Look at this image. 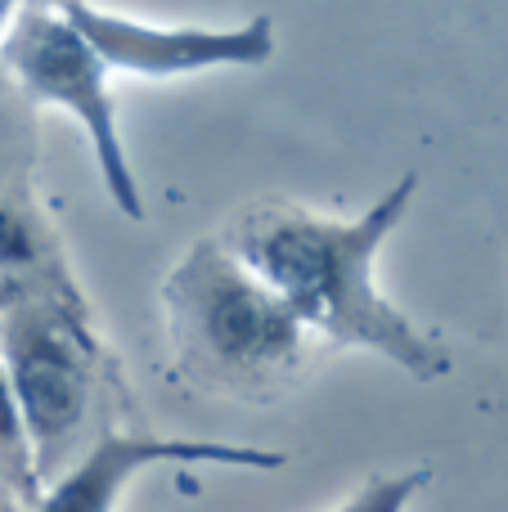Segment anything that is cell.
Wrapping results in <instances>:
<instances>
[{"label": "cell", "instance_id": "277c9868", "mask_svg": "<svg viewBox=\"0 0 508 512\" xmlns=\"http://www.w3.org/2000/svg\"><path fill=\"white\" fill-rule=\"evenodd\" d=\"M5 373L32 432L36 472H50L95 400V342L68 310L27 301L5 319Z\"/></svg>", "mask_w": 508, "mask_h": 512}, {"label": "cell", "instance_id": "7a4b0ae2", "mask_svg": "<svg viewBox=\"0 0 508 512\" xmlns=\"http://www.w3.org/2000/svg\"><path fill=\"white\" fill-rule=\"evenodd\" d=\"M162 306L180 373L207 391L266 400L306 364L311 328L225 239H198L171 265Z\"/></svg>", "mask_w": 508, "mask_h": 512}, {"label": "cell", "instance_id": "30bf717a", "mask_svg": "<svg viewBox=\"0 0 508 512\" xmlns=\"http://www.w3.org/2000/svg\"><path fill=\"white\" fill-rule=\"evenodd\" d=\"M27 5H32V0H0V41H5V32L14 27V18L23 14Z\"/></svg>", "mask_w": 508, "mask_h": 512}, {"label": "cell", "instance_id": "ba28073f", "mask_svg": "<svg viewBox=\"0 0 508 512\" xmlns=\"http://www.w3.org/2000/svg\"><path fill=\"white\" fill-rule=\"evenodd\" d=\"M0 468L14 481H27L36 472V450H32V432H27L23 405L14 396L5 364H0Z\"/></svg>", "mask_w": 508, "mask_h": 512}, {"label": "cell", "instance_id": "6da1fadb", "mask_svg": "<svg viewBox=\"0 0 508 512\" xmlns=\"http://www.w3.org/2000/svg\"><path fill=\"white\" fill-rule=\"evenodd\" d=\"M419 194V171H405L360 216H320L297 203H261L221 234L248 270H257L297 319L329 346L374 351L414 382L446 378L441 342L378 288V252Z\"/></svg>", "mask_w": 508, "mask_h": 512}, {"label": "cell", "instance_id": "8fae6325", "mask_svg": "<svg viewBox=\"0 0 508 512\" xmlns=\"http://www.w3.org/2000/svg\"><path fill=\"white\" fill-rule=\"evenodd\" d=\"M0 301H5V283H0Z\"/></svg>", "mask_w": 508, "mask_h": 512}, {"label": "cell", "instance_id": "52a82bcc", "mask_svg": "<svg viewBox=\"0 0 508 512\" xmlns=\"http://www.w3.org/2000/svg\"><path fill=\"white\" fill-rule=\"evenodd\" d=\"M45 270V234L23 207L0 198V283Z\"/></svg>", "mask_w": 508, "mask_h": 512}, {"label": "cell", "instance_id": "8992f818", "mask_svg": "<svg viewBox=\"0 0 508 512\" xmlns=\"http://www.w3.org/2000/svg\"><path fill=\"white\" fill-rule=\"evenodd\" d=\"M252 468L275 472L288 463L279 450L234 441H185V436H135V432H99L90 450L41 495L36 512H117L126 486L149 468Z\"/></svg>", "mask_w": 508, "mask_h": 512}, {"label": "cell", "instance_id": "9c48e42d", "mask_svg": "<svg viewBox=\"0 0 508 512\" xmlns=\"http://www.w3.org/2000/svg\"><path fill=\"white\" fill-rule=\"evenodd\" d=\"M428 472L414 468V472H396V477H374L356 490L338 512H405L414 499L428 490Z\"/></svg>", "mask_w": 508, "mask_h": 512}, {"label": "cell", "instance_id": "5b68a950", "mask_svg": "<svg viewBox=\"0 0 508 512\" xmlns=\"http://www.w3.org/2000/svg\"><path fill=\"white\" fill-rule=\"evenodd\" d=\"M63 14L86 32L99 59L113 72L171 81L212 68H261L275 54V18L257 14L234 27H158L99 9L90 0H59Z\"/></svg>", "mask_w": 508, "mask_h": 512}, {"label": "cell", "instance_id": "3957f363", "mask_svg": "<svg viewBox=\"0 0 508 512\" xmlns=\"http://www.w3.org/2000/svg\"><path fill=\"white\" fill-rule=\"evenodd\" d=\"M0 59L14 72L18 86L27 90V99L77 117L90 149H95L99 180H104L113 207L126 221H144V189L135 180L131 158H126L117 104L113 90H108L113 68L99 59L86 32L63 14L59 0H32L0 41Z\"/></svg>", "mask_w": 508, "mask_h": 512}]
</instances>
